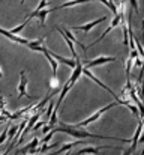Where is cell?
I'll use <instances>...</instances> for the list:
<instances>
[{
  "label": "cell",
  "mask_w": 144,
  "mask_h": 155,
  "mask_svg": "<svg viewBox=\"0 0 144 155\" xmlns=\"http://www.w3.org/2000/svg\"><path fill=\"white\" fill-rule=\"evenodd\" d=\"M53 108H54V103H53V101L50 100V104H48V108H47V111H45V116H47V117H50V114H51Z\"/></svg>",
  "instance_id": "obj_27"
},
{
  "label": "cell",
  "mask_w": 144,
  "mask_h": 155,
  "mask_svg": "<svg viewBox=\"0 0 144 155\" xmlns=\"http://www.w3.org/2000/svg\"><path fill=\"white\" fill-rule=\"evenodd\" d=\"M42 53L45 54V57H47V60L50 62V66H51V71H53V75H57V69H59V63L56 62V59L50 54V51H48L47 47H44V50H42Z\"/></svg>",
  "instance_id": "obj_11"
},
{
  "label": "cell",
  "mask_w": 144,
  "mask_h": 155,
  "mask_svg": "<svg viewBox=\"0 0 144 155\" xmlns=\"http://www.w3.org/2000/svg\"><path fill=\"white\" fill-rule=\"evenodd\" d=\"M9 119L6 117V116H0V124H3V122H8Z\"/></svg>",
  "instance_id": "obj_33"
},
{
  "label": "cell",
  "mask_w": 144,
  "mask_h": 155,
  "mask_svg": "<svg viewBox=\"0 0 144 155\" xmlns=\"http://www.w3.org/2000/svg\"><path fill=\"white\" fill-rule=\"evenodd\" d=\"M81 74H83V63H81V59H80V56H78V57L75 59V66H74L72 75H71V78L68 80V83H69V86H71V87L78 81V78L81 77Z\"/></svg>",
  "instance_id": "obj_3"
},
{
  "label": "cell",
  "mask_w": 144,
  "mask_h": 155,
  "mask_svg": "<svg viewBox=\"0 0 144 155\" xmlns=\"http://www.w3.org/2000/svg\"><path fill=\"white\" fill-rule=\"evenodd\" d=\"M17 155H18V154H17Z\"/></svg>",
  "instance_id": "obj_40"
},
{
  "label": "cell",
  "mask_w": 144,
  "mask_h": 155,
  "mask_svg": "<svg viewBox=\"0 0 144 155\" xmlns=\"http://www.w3.org/2000/svg\"><path fill=\"white\" fill-rule=\"evenodd\" d=\"M65 155H72V152H68V151H66V152H65Z\"/></svg>",
  "instance_id": "obj_36"
},
{
  "label": "cell",
  "mask_w": 144,
  "mask_h": 155,
  "mask_svg": "<svg viewBox=\"0 0 144 155\" xmlns=\"http://www.w3.org/2000/svg\"><path fill=\"white\" fill-rule=\"evenodd\" d=\"M0 35H3L5 38H8V39H11L12 42H17V44H23V45H26V44L29 42V39L21 38V36H18V35H14V33H11L9 30H5L3 27H0Z\"/></svg>",
  "instance_id": "obj_8"
},
{
  "label": "cell",
  "mask_w": 144,
  "mask_h": 155,
  "mask_svg": "<svg viewBox=\"0 0 144 155\" xmlns=\"http://www.w3.org/2000/svg\"><path fill=\"white\" fill-rule=\"evenodd\" d=\"M116 60H117V59L113 57V56H99V57H96L95 60L86 62V68H93V66H99V65L110 63V62H116Z\"/></svg>",
  "instance_id": "obj_6"
},
{
  "label": "cell",
  "mask_w": 144,
  "mask_h": 155,
  "mask_svg": "<svg viewBox=\"0 0 144 155\" xmlns=\"http://www.w3.org/2000/svg\"><path fill=\"white\" fill-rule=\"evenodd\" d=\"M51 11H54V8H53V9H41V11L36 14V17H39V24H41V26H45V18H47V15Z\"/></svg>",
  "instance_id": "obj_17"
},
{
  "label": "cell",
  "mask_w": 144,
  "mask_h": 155,
  "mask_svg": "<svg viewBox=\"0 0 144 155\" xmlns=\"http://www.w3.org/2000/svg\"><path fill=\"white\" fill-rule=\"evenodd\" d=\"M8 152H9V148H8V151H5V152H3L2 155H8Z\"/></svg>",
  "instance_id": "obj_35"
},
{
  "label": "cell",
  "mask_w": 144,
  "mask_h": 155,
  "mask_svg": "<svg viewBox=\"0 0 144 155\" xmlns=\"http://www.w3.org/2000/svg\"><path fill=\"white\" fill-rule=\"evenodd\" d=\"M138 56H140V54H138V51H137L135 48H134V50H131V56H129V57H131L132 60H134L135 57H138ZM140 57H141V56H140Z\"/></svg>",
  "instance_id": "obj_30"
},
{
  "label": "cell",
  "mask_w": 144,
  "mask_h": 155,
  "mask_svg": "<svg viewBox=\"0 0 144 155\" xmlns=\"http://www.w3.org/2000/svg\"><path fill=\"white\" fill-rule=\"evenodd\" d=\"M120 21H122L120 15H119V14H116V15H114V18L111 20V23H110L108 29H107V30H105V32H104V33L101 35V38H98V39H95V41H93V42H92V44H90L89 47H92V45H95V44H99V42H101V41H102V39H104V38H105V36H107V35H108V33H110V32L113 30V29H116V27H117V26L120 24ZM89 47H86V50H87Z\"/></svg>",
  "instance_id": "obj_4"
},
{
  "label": "cell",
  "mask_w": 144,
  "mask_h": 155,
  "mask_svg": "<svg viewBox=\"0 0 144 155\" xmlns=\"http://www.w3.org/2000/svg\"><path fill=\"white\" fill-rule=\"evenodd\" d=\"M24 2H26V0H21V5H24Z\"/></svg>",
  "instance_id": "obj_38"
},
{
  "label": "cell",
  "mask_w": 144,
  "mask_h": 155,
  "mask_svg": "<svg viewBox=\"0 0 144 155\" xmlns=\"http://www.w3.org/2000/svg\"><path fill=\"white\" fill-rule=\"evenodd\" d=\"M44 125H45V122H35V125L32 127V130H35V131H36L38 128H41V127H44Z\"/></svg>",
  "instance_id": "obj_29"
},
{
  "label": "cell",
  "mask_w": 144,
  "mask_h": 155,
  "mask_svg": "<svg viewBox=\"0 0 144 155\" xmlns=\"http://www.w3.org/2000/svg\"><path fill=\"white\" fill-rule=\"evenodd\" d=\"M123 155H132V149L129 148V149H126V151H123Z\"/></svg>",
  "instance_id": "obj_34"
},
{
  "label": "cell",
  "mask_w": 144,
  "mask_h": 155,
  "mask_svg": "<svg viewBox=\"0 0 144 155\" xmlns=\"http://www.w3.org/2000/svg\"><path fill=\"white\" fill-rule=\"evenodd\" d=\"M2 77H3V72H2V69H0V78H2Z\"/></svg>",
  "instance_id": "obj_37"
},
{
  "label": "cell",
  "mask_w": 144,
  "mask_h": 155,
  "mask_svg": "<svg viewBox=\"0 0 144 155\" xmlns=\"http://www.w3.org/2000/svg\"><path fill=\"white\" fill-rule=\"evenodd\" d=\"M48 3H50V0H41V2H39V5H38V8H36V9H35V11H33V12H32V14L27 17V20H32V18H35V17H36V14H38L41 9H45V8H47Z\"/></svg>",
  "instance_id": "obj_16"
},
{
  "label": "cell",
  "mask_w": 144,
  "mask_h": 155,
  "mask_svg": "<svg viewBox=\"0 0 144 155\" xmlns=\"http://www.w3.org/2000/svg\"><path fill=\"white\" fill-rule=\"evenodd\" d=\"M17 131H18V127H8V139L12 140V139L15 137Z\"/></svg>",
  "instance_id": "obj_23"
},
{
  "label": "cell",
  "mask_w": 144,
  "mask_h": 155,
  "mask_svg": "<svg viewBox=\"0 0 144 155\" xmlns=\"http://www.w3.org/2000/svg\"><path fill=\"white\" fill-rule=\"evenodd\" d=\"M143 134V122L140 120L138 122V127H137V130H135V134H134V137H132V140H131V149H132V152L135 151V148H137V145H138V140H140V136Z\"/></svg>",
  "instance_id": "obj_12"
},
{
  "label": "cell",
  "mask_w": 144,
  "mask_h": 155,
  "mask_svg": "<svg viewBox=\"0 0 144 155\" xmlns=\"http://www.w3.org/2000/svg\"><path fill=\"white\" fill-rule=\"evenodd\" d=\"M116 105H119V103L117 101H114V103L111 104H107V105H104L102 108H99L96 113H93L92 116H89L87 119H84V120H81V122H78V124H75V125H72V127H89L92 122H95V120H98L105 111H108L110 108H113V107H116Z\"/></svg>",
  "instance_id": "obj_2"
},
{
  "label": "cell",
  "mask_w": 144,
  "mask_h": 155,
  "mask_svg": "<svg viewBox=\"0 0 144 155\" xmlns=\"http://www.w3.org/2000/svg\"><path fill=\"white\" fill-rule=\"evenodd\" d=\"M29 23H30V20H26L23 24H20V26L14 27V29H12V30H9V32H11V33H14V35H18V33H20V32H21V30H23V29H24L27 24H29Z\"/></svg>",
  "instance_id": "obj_21"
},
{
  "label": "cell",
  "mask_w": 144,
  "mask_h": 155,
  "mask_svg": "<svg viewBox=\"0 0 144 155\" xmlns=\"http://www.w3.org/2000/svg\"><path fill=\"white\" fill-rule=\"evenodd\" d=\"M54 131L57 133H65L68 136H72L75 139H102V140H120L123 143H131V140H126V139H117V137H110V136H102V134H93V133H89L86 130H77L75 127L72 125H66L63 122H60V127L59 128H54Z\"/></svg>",
  "instance_id": "obj_1"
},
{
  "label": "cell",
  "mask_w": 144,
  "mask_h": 155,
  "mask_svg": "<svg viewBox=\"0 0 144 155\" xmlns=\"http://www.w3.org/2000/svg\"><path fill=\"white\" fill-rule=\"evenodd\" d=\"M6 139H8V127H6V128L3 130V133L0 134V145H2V143H3Z\"/></svg>",
  "instance_id": "obj_26"
},
{
  "label": "cell",
  "mask_w": 144,
  "mask_h": 155,
  "mask_svg": "<svg viewBox=\"0 0 144 155\" xmlns=\"http://www.w3.org/2000/svg\"><path fill=\"white\" fill-rule=\"evenodd\" d=\"M48 51H50V50H48ZM50 54L56 59L57 63L66 65V66H69V68H74V66H75V59H68V57H65V56H59V54H56V53H53V51H50Z\"/></svg>",
  "instance_id": "obj_10"
},
{
  "label": "cell",
  "mask_w": 144,
  "mask_h": 155,
  "mask_svg": "<svg viewBox=\"0 0 144 155\" xmlns=\"http://www.w3.org/2000/svg\"><path fill=\"white\" fill-rule=\"evenodd\" d=\"M38 145H39V140H38V139L35 137V139H32V142H30V143H27V145L24 146V149H21V151H17V152H20V154L26 155V154H27V152H29V151H30V149H33V148H36Z\"/></svg>",
  "instance_id": "obj_15"
},
{
  "label": "cell",
  "mask_w": 144,
  "mask_h": 155,
  "mask_svg": "<svg viewBox=\"0 0 144 155\" xmlns=\"http://www.w3.org/2000/svg\"><path fill=\"white\" fill-rule=\"evenodd\" d=\"M0 2H3V0H0Z\"/></svg>",
  "instance_id": "obj_39"
},
{
  "label": "cell",
  "mask_w": 144,
  "mask_h": 155,
  "mask_svg": "<svg viewBox=\"0 0 144 155\" xmlns=\"http://www.w3.org/2000/svg\"><path fill=\"white\" fill-rule=\"evenodd\" d=\"M101 149H117L116 146H98V148H93V146H87V148H81L80 151H77L74 155H84V154H92V155H98Z\"/></svg>",
  "instance_id": "obj_7"
},
{
  "label": "cell",
  "mask_w": 144,
  "mask_h": 155,
  "mask_svg": "<svg viewBox=\"0 0 144 155\" xmlns=\"http://www.w3.org/2000/svg\"><path fill=\"white\" fill-rule=\"evenodd\" d=\"M44 41H45V38H41V39H38V41H29L26 45H27L30 50H33V51H42L44 47H45V45H42Z\"/></svg>",
  "instance_id": "obj_13"
},
{
  "label": "cell",
  "mask_w": 144,
  "mask_h": 155,
  "mask_svg": "<svg viewBox=\"0 0 144 155\" xmlns=\"http://www.w3.org/2000/svg\"><path fill=\"white\" fill-rule=\"evenodd\" d=\"M23 97L33 98L30 94H27V77L24 71L20 72V84H18V98H23Z\"/></svg>",
  "instance_id": "obj_5"
},
{
  "label": "cell",
  "mask_w": 144,
  "mask_h": 155,
  "mask_svg": "<svg viewBox=\"0 0 144 155\" xmlns=\"http://www.w3.org/2000/svg\"><path fill=\"white\" fill-rule=\"evenodd\" d=\"M93 0H69V2H65L62 3L57 9H63V8H69V6H77V5H81V3H90Z\"/></svg>",
  "instance_id": "obj_14"
},
{
  "label": "cell",
  "mask_w": 144,
  "mask_h": 155,
  "mask_svg": "<svg viewBox=\"0 0 144 155\" xmlns=\"http://www.w3.org/2000/svg\"><path fill=\"white\" fill-rule=\"evenodd\" d=\"M50 130H51V127L45 124V125H44V128H42V133H44V134H47V133H48V131H50Z\"/></svg>",
  "instance_id": "obj_32"
},
{
  "label": "cell",
  "mask_w": 144,
  "mask_h": 155,
  "mask_svg": "<svg viewBox=\"0 0 144 155\" xmlns=\"http://www.w3.org/2000/svg\"><path fill=\"white\" fill-rule=\"evenodd\" d=\"M107 20H108L107 17H102V18L95 20V21H92V23H87V24H84V26H75V27H74V30H83L84 33H87V32H90L95 26L101 24V23H104V21H107Z\"/></svg>",
  "instance_id": "obj_9"
},
{
  "label": "cell",
  "mask_w": 144,
  "mask_h": 155,
  "mask_svg": "<svg viewBox=\"0 0 144 155\" xmlns=\"http://www.w3.org/2000/svg\"><path fill=\"white\" fill-rule=\"evenodd\" d=\"M134 60H135V62H134V65H135L137 68H141V65H143V62H141V59H140V56H138V57H135Z\"/></svg>",
  "instance_id": "obj_28"
},
{
  "label": "cell",
  "mask_w": 144,
  "mask_h": 155,
  "mask_svg": "<svg viewBox=\"0 0 144 155\" xmlns=\"http://www.w3.org/2000/svg\"><path fill=\"white\" fill-rule=\"evenodd\" d=\"M5 97H3V95H0V110H2V108H5Z\"/></svg>",
  "instance_id": "obj_31"
},
{
  "label": "cell",
  "mask_w": 144,
  "mask_h": 155,
  "mask_svg": "<svg viewBox=\"0 0 144 155\" xmlns=\"http://www.w3.org/2000/svg\"><path fill=\"white\" fill-rule=\"evenodd\" d=\"M132 65H134V60L129 57V59L126 60V66H125V68H126V78H128V80H131V68H132Z\"/></svg>",
  "instance_id": "obj_22"
},
{
  "label": "cell",
  "mask_w": 144,
  "mask_h": 155,
  "mask_svg": "<svg viewBox=\"0 0 144 155\" xmlns=\"http://www.w3.org/2000/svg\"><path fill=\"white\" fill-rule=\"evenodd\" d=\"M69 89H71V86H69V83H66L65 86H63V89H62V94H60V97H59V101H57V105H60L62 101L65 100V97H66V94L69 92Z\"/></svg>",
  "instance_id": "obj_20"
},
{
  "label": "cell",
  "mask_w": 144,
  "mask_h": 155,
  "mask_svg": "<svg viewBox=\"0 0 144 155\" xmlns=\"http://www.w3.org/2000/svg\"><path fill=\"white\" fill-rule=\"evenodd\" d=\"M57 146V143H53V145H48V143H44L39 149H36V154L38 152H45V151H48V149H53V148H56Z\"/></svg>",
  "instance_id": "obj_24"
},
{
  "label": "cell",
  "mask_w": 144,
  "mask_h": 155,
  "mask_svg": "<svg viewBox=\"0 0 144 155\" xmlns=\"http://www.w3.org/2000/svg\"><path fill=\"white\" fill-rule=\"evenodd\" d=\"M48 87H50L51 91H59V89H60V83H59V80H57L56 75H53V77L48 80Z\"/></svg>",
  "instance_id": "obj_18"
},
{
  "label": "cell",
  "mask_w": 144,
  "mask_h": 155,
  "mask_svg": "<svg viewBox=\"0 0 144 155\" xmlns=\"http://www.w3.org/2000/svg\"><path fill=\"white\" fill-rule=\"evenodd\" d=\"M81 142H83V140H78V142H74V143H66V145H63V146H62V148H60V149H59L57 152H59V154H63V152H66V151H71V149H72L74 146L80 145Z\"/></svg>",
  "instance_id": "obj_19"
},
{
  "label": "cell",
  "mask_w": 144,
  "mask_h": 155,
  "mask_svg": "<svg viewBox=\"0 0 144 155\" xmlns=\"http://www.w3.org/2000/svg\"><path fill=\"white\" fill-rule=\"evenodd\" d=\"M129 5L132 6V9L135 11L137 15H140V6H138V0H129Z\"/></svg>",
  "instance_id": "obj_25"
}]
</instances>
